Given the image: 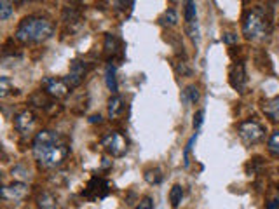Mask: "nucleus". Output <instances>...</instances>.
<instances>
[{
	"mask_svg": "<svg viewBox=\"0 0 279 209\" xmlns=\"http://www.w3.org/2000/svg\"><path fill=\"white\" fill-rule=\"evenodd\" d=\"M32 152L42 169H56L70 155V143L56 131L42 129L35 135Z\"/></svg>",
	"mask_w": 279,
	"mask_h": 209,
	"instance_id": "obj_1",
	"label": "nucleus"
},
{
	"mask_svg": "<svg viewBox=\"0 0 279 209\" xmlns=\"http://www.w3.org/2000/svg\"><path fill=\"white\" fill-rule=\"evenodd\" d=\"M272 12L264 5L251 7L243 16V35L251 42H264L271 37Z\"/></svg>",
	"mask_w": 279,
	"mask_h": 209,
	"instance_id": "obj_2",
	"label": "nucleus"
},
{
	"mask_svg": "<svg viewBox=\"0 0 279 209\" xmlns=\"http://www.w3.org/2000/svg\"><path fill=\"white\" fill-rule=\"evenodd\" d=\"M54 35V23L42 16H27L16 28V40L23 44H42Z\"/></svg>",
	"mask_w": 279,
	"mask_h": 209,
	"instance_id": "obj_3",
	"label": "nucleus"
},
{
	"mask_svg": "<svg viewBox=\"0 0 279 209\" xmlns=\"http://www.w3.org/2000/svg\"><path fill=\"white\" fill-rule=\"evenodd\" d=\"M102 146L105 148V152L108 155L121 159V157H124L128 153L129 141L121 131H112V133H108V135H105L102 138Z\"/></svg>",
	"mask_w": 279,
	"mask_h": 209,
	"instance_id": "obj_4",
	"label": "nucleus"
},
{
	"mask_svg": "<svg viewBox=\"0 0 279 209\" xmlns=\"http://www.w3.org/2000/svg\"><path fill=\"white\" fill-rule=\"evenodd\" d=\"M238 135L244 145L251 146V145H257V143H260L262 139H264L265 129L260 122L249 119V120H243V122L238 124Z\"/></svg>",
	"mask_w": 279,
	"mask_h": 209,
	"instance_id": "obj_5",
	"label": "nucleus"
},
{
	"mask_svg": "<svg viewBox=\"0 0 279 209\" xmlns=\"http://www.w3.org/2000/svg\"><path fill=\"white\" fill-rule=\"evenodd\" d=\"M112 192V185L106 178L103 176H93L87 181L86 188L82 190V197L87 201H102V199L108 197V194Z\"/></svg>",
	"mask_w": 279,
	"mask_h": 209,
	"instance_id": "obj_6",
	"label": "nucleus"
},
{
	"mask_svg": "<svg viewBox=\"0 0 279 209\" xmlns=\"http://www.w3.org/2000/svg\"><path fill=\"white\" fill-rule=\"evenodd\" d=\"M14 129L18 131L23 138H30L34 136L35 129H37V115L32 110H23L14 117ZM35 138V136H34Z\"/></svg>",
	"mask_w": 279,
	"mask_h": 209,
	"instance_id": "obj_7",
	"label": "nucleus"
},
{
	"mask_svg": "<svg viewBox=\"0 0 279 209\" xmlns=\"http://www.w3.org/2000/svg\"><path fill=\"white\" fill-rule=\"evenodd\" d=\"M40 87L45 94H49L54 100H61L65 98L72 87L68 86L67 78H58V77H44L40 82Z\"/></svg>",
	"mask_w": 279,
	"mask_h": 209,
	"instance_id": "obj_8",
	"label": "nucleus"
},
{
	"mask_svg": "<svg viewBox=\"0 0 279 209\" xmlns=\"http://www.w3.org/2000/svg\"><path fill=\"white\" fill-rule=\"evenodd\" d=\"M229 84L232 89L238 93H244L246 84H248V75H246V67L243 61H236L229 70Z\"/></svg>",
	"mask_w": 279,
	"mask_h": 209,
	"instance_id": "obj_9",
	"label": "nucleus"
},
{
	"mask_svg": "<svg viewBox=\"0 0 279 209\" xmlns=\"http://www.w3.org/2000/svg\"><path fill=\"white\" fill-rule=\"evenodd\" d=\"M87 70H89V65L86 61H79L73 60L72 65H70V71H68L67 82L70 87H77L84 82V78L87 75Z\"/></svg>",
	"mask_w": 279,
	"mask_h": 209,
	"instance_id": "obj_10",
	"label": "nucleus"
},
{
	"mask_svg": "<svg viewBox=\"0 0 279 209\" xmlns=\"http://www.w3.org/2000/svg\"><path fill=\"white\" fill-rule=\"evenodd\" d=\"M2 199L4 201H23V199L28 195V185L23 181H12L11 185H5L2 187Z\"/></svg>",
	"mask_w": 279,
	"mask_h": 209,
	"instance_id": "obj_11",
	"label": "nucleus"
},
{
	"mask_svg": "<svg viewBox=\"0 0 279 209\" xmlns=\"http://www.w3.org/2000/svg\"><path fill=\"white\" fill-rule=\"evenodd\" d=\"M30 104L34 108L42 110V112H51L54 108V98L45 94L44 91H37L30 96Z\"/></svg>",
	"mask_w": 279,
	"mask_h": 209,
	"instance_id": "obj_12",
	"label": "nucleus"
},
{
	"mask_svg": "<svg viewBox=\"0 0 279 209\" xmlns=\"http://www.w3.org/2000/svg\"><path fill=\"white\" fill-rule=\"evenodd\" d=\"M103 52L108 60H113L121 52V40L113 34H105V42H103Z\"/></svg>",
	"mask_w": 279,
	"mask_h": 209,
	"instance_id": "obj_13",
	"label": "nucleus"
},
{
	"mask_svg": "<svg viewBox=\"0 0 279 209\" xmlns=\"http://www.w3.org/2000/svg\"><path fill=\"white\" fill-rule=\"evenodd\" d=\"M37 208L38 209H58V197L49 190H44L37 195Z\"/></svg>",
	"mask_w": 279,
	"mask_h": 209,
	"instance_id": "obj_14",
	"label": "nucleus"
},
{
	"mask_svg": "<svg viewBox=\"0 0 279 209\" xmlns=\"http://www.w3.org/2000/svg\"><path fill=\"white\" fill-rule=\"evenodd\" d=\"M61 19H63V23L67 26L73 28V26H79L80 25V21H82V14H80V11L77 7L68 5V7L63 9V16H61Z\"/></svg>",
	"mask_w": 279,
	"mask_h": 209,
	"instance_id": "obj_15",
	"label": "nucleus"
},
{
	"mask_svg": "<svg viewBox=\"0 0 279 209\" xmlns=\"http://www.w3.org/2000/svg\"><path fill=\"white\" fill-rule=\"evenodd\" d=\"M262 112H264L272 122H279V96H274L271 98V100L264 101Z\"/></svg>",
	"mask_w": 279,
	"mask_h": 209,
	"instance_id": "obj_16",
	"label": "nucleus"
},
{
	"mask_svg": "<svg viewBox=\"0 0 279 209\" xmlns=\"http://www.w3.org/2000/svg\"><path fill=\"white\" fill-rule=\"evenodd\" d=\"M124 110V100L119 94H112L108 100V117L110 119H117Z\"/></svg>",
	"mask_w": 279,
	"mask_h": 209,
	"instance_id": "obj_17",
	"label": "nucleus"
},
{
	"mask_svg": "<svg viewBox=\"0 0 279 209\" xmlns=\"http://www.w3.org/2000/svg\"><path fill=\"white\" fill-rule=\"evenodd\" d=\"M173 68L180 77H192V68L189 67V63L181 58H176L173 60Z\"/></svg>",
	"mask_w": 279,
	"mask_h": 209,
	"instance_id": "obj_18",
	"label": "nucleus"
},
{
	"mask_svg": "<svg viewBox=\"0 0 279 209\" xmlns=\"http://www.w3.org/2000/svg\"><path fill=\"white\" fill-rule=\"evenodd\" d=\"M105 78H106V87L112 94H117V78H115V68L112 65L106 67L105 71Z\"/></svg>",
	"mask_w": 279,
	"mask_h": 209,
	"instance_id": "obj_19",
	"label": "nucleus"
},
{
	"mask_svg": "<svg viewBox=\"0 0 279 209\" xmlns=\"http://www.w3.org/2000/svg\"><path fill=\"white\" fill-rule=\"evenodd\" d=\"M143 178H145V181H147L148 185H159L164 176H162V171L159 168H150V169H147V171H145Z\"/></svg>",
	"mask_w": 279,
	"mask_h": 209,
	"instance_id": "obj_20",
	"label": "nucleus"
},
{
	"mask_svg": "<svg viewBox=\"0 0 279 209\" xmlns=\"http://www.w3.org/2000/svg\"><path fill=\"white\" fill-rule=\"evenodd\" d=\"M159 23H161L162 26H174L178 23V14L174 9H168V11H164V14L159 18Z\"/></svg>",
	"mask_w": 279,
	"mask_h": 209,
	"instance_id": "obj_21",
	"label": "nucleus"
},
{
	"mask_svg": "<svg viewBox=\"0 0 279 209\" xmlns=\"http://www.w3.org/2000/svg\"><path fill=\"white\" fill-rule=\"evenodd\" d=\"M183 187L181 185H174L173 188H171V192H170V202H171V206H173L174 209L180 206V202H181V199H183Z\"/></svg>",
	"mask_w": 279,
	"mask_h": 209,
	"instance_id": "obj_22",
	"label": "nucleus"
},
{
	"mask_svg": "<svg viewBox=\"0 0 279 209\" xmlns=\"http://www.w3.org/2000/svg\"><path fill=\"white\" fill-rule=\"evenodd\" d=\"M267 150H269V153H271V155L279 157V129L274 131V133L269 136Z\"/></svg>",
	"mask_w": 279,
	"mask_h": 209,
	"instance_id": "obj_23",
	"label": "nucleus"
},
{
	"mask_svg": "<svg viewBox=\"0 0 279 209\" xmlns=\"http://www.w3.org/2000/svg\"><path fill=\"white\" fill-rule=\"evenodd\" d=\"M12 93H16L14 86L11 84L9 77L2 75V77H0V98H7L9 94H12Z\"/></svg>",
	"mask_w": 279,
	"mask_h": 209,
	"instance_id": "obj_24",
	"label": "nucleus"
},
{
	"mask_svg": "<svg viewBox=\"0 0 279 209\" xmlns=\"http://www.w3.org/2000/svg\"><path fill=\"white\" fill-rule=\"evenodd\" d=\"M12 12H14V4L7 2V0H2L0 2V21H7L12 16Z\"/></svg>",
	"mask_w": 279,
	"mask_h": 209,
	"instance_id": "obj_25",
	"label": "nucleus"
},
{
	"mask_svg": "<svg viewBox=\"0 0 279 209\" xmlns=\"http://www.w3.org/2000/svg\"><path fill=\"white\" fill-rule=\"evenodd\" d=\"M201 94H199V89H197L196 86H189L187 89L183 91V100L187 101V103H192L196 104L197 101H199Z\"/></svg>",
	"mask_w": 279,
	"mask_h": 209,
	"instance_id": "obj_26",
	"label": "nucleus"
},
{
	"mask_svg": "<svg viewBox=\"0 0 279 209\" xmlns=\"http://www.w3.org/2000/svg\"><path fill=\"white\" fill-rule=\"evenodd\" d=\"M183 18H185V21H187V25L197 21V18H196V4H194V2H185Z\"/></svg>",
	"mask_w": 279,
	"mask_h": 209,
	"instance_id": "obj_27",
	"label": "nucleus"
},
{
	"mask_svg": "<svg viewBox=\"0 0 279 209\" xmlns=\"http://www.w3.org/2000/svg\"><path fill=\"white\" fill-rule=\"evenodd\" d=\"M196 139H197V133L189 139V143H187V146H185V150H183V166L185 168H189V153H190V150H192V145L196 143Z\"/></svg>",
	"mask_w": 279,
	"mask_h": 209,
	"instance_id": "obj_28",
	"label": "nucleus"
},
{
	"mask_svg": "<svg viewBox=\"0 0 279 209\" xmlns=\"http://www.w3.org/2000/svg\"><path fill=\"white\" fill-rule=\"evenodd\" d=\"M135 209H154V199L145 195L138 201V204L135 206Z\"/></svg>",
	"mask_w": 279,
	"mask_h": 209,
	"instance_id": "obj_29",
	"label": "nucleus"
},
{
	"mask_svg": "<svg viewBox=\"0 0 279 209\" xmlns=\"http://www.w3.org/2000/svg\"><path fill=\"white\" fill-rule=\"evenodd\" d=\"M187 32H189L190 38H192L194 42H199V26H197V21L187 25Z\"/></svg>",
	"mask_w": 279,
	"mask_h": 209,
	"instance_id": "obj_30",
	"label": "nucleus"
},
{
	"mask_svg": "<svg viewBox=\"0 0 279 209\" xmlns=\"http://www.w3.org/2000/svg\"><path fill=\"white\" fill-rule=\"evenodd\" d=\"M204 122V110H199V112H196V115H194V129H199L201 126H203Z\"/></svg>",
	"mask_w": 279,
	"mask_h": 209,
	"instance_id": "obj_31",
	"label": "nucleus"
},
{
	"mask_svg": "<svg viewBox=\"0 0 279 209\" xmlns=\"http://www.w3.org/2000/svg\"><path fill=\"white\" fill-rule=\"evenodd\" d=\"M222 40L225 42V44L232 45V44H236V42H238V35H236V34H223Z\"/></svg>",
	"mask_w": 279,
	"mask_h": 209,
	"instance_id": "obj_32",
	"label": "nucleus"
},
{
	"mask_svg": "<svg viewBox=\"0 0 279 209\" xmlns=\"http://www.w3.org/2000/svg\"><path fill=\"white\" fill-rule=\"evenodd\" d=\"M19 169H21V168H19V166H16V168L12 169V176L18 174ZM23 178H25V179H32V173L30 171H23Z\"/></svg>",
	"mask_w": 279,
	"mask_h": 209,
	"instance_id": "obj_33",
	"label": "nucleus"
},
{
	"mask_svg": "<svg viewBox=\"0 0 279 209\" xmlns=\"http://www.w3.org/2000/svg\"><path fill=\"white\" fill-rule=\"evenodd\" d=\"M278 208H279V199H276V201L267 202V208L265 209H278Z\"/></svg>",
	"mask_w": 279,
	"mask_h": 209,
	"instance_id": "obj_34",
	"label": "nucleus"
},
{
	"mask_svg": "<svg viewBox=\"0 0 279 209\" xmlns=\"http://www.w3.org/2000/svg\"><path fill=\"white\" fill-rule=\"evenodd\" d=\"M89 120H91V122H93V124H95V122H102V117H100V115H93Z\"/></svg>",
	"mask_w": 279,
	"mask_h": 209,
	"instance_id": "obj_35",
	"label": "nucleus"
},
{
	"mask_svg": "<svg viewBox=\"0 0 279 209\" xmlns=\"http://www.w3.org/2000/svg\"><path fill=\"white\" fill-rule=\"evenodd\" d=\"M278 192H279V187H278Z\"/></svg>",
	"mask_w": 279,
	"mask_h": 209,
	"instance_id": "obj_36",
	"label": "nucleus"
},
{
	"mask_svg": "<svg viewBox=\"0 0 279 209\" xmlns=\"http://www.w3.org/2000/svg\"><path fill=\"white\" fill-rule=\"evenodd\" d=\"M278 173H279V168H278Z\"/></svg>",
	"mask_w": 279,
	"mask_h": 209,
	"instance_id": "obj_37",
	"label": "nucleus"
}]
</instances>
